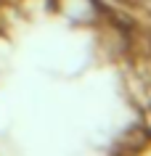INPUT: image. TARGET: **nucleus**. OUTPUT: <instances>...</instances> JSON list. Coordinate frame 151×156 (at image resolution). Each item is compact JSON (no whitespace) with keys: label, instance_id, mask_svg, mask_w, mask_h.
Listing matches in <instances>:
<instances>
[{"label":"nucleus","instance_id":"obj_1","mask_svg":"<svg viewBox=\"0 0 151 156\" xmlns=\"http://www.w3.org/2000/svg\"><path fill=\"white\" fill-rule=\"evenodd\" d=\"M56 11L77 27L95 24L101 19V5L95 0H56Z\"/></svg>","mask_w":151,"mask_h":156}]
</instances>
